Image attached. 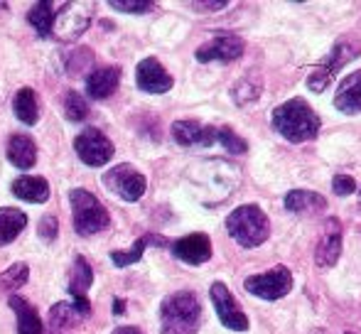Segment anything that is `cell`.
<instances>
[{
  "label": "cell",
  "mask_w": 361,
  "mask_h": 334,
  "mask_svg": "<svg viewBox=\"0 0 361 334\" xmlns=\"http://www.w3.org/2000/svg\"><path fill=\"white\" fill-rule=\"evenodd\" d=\"M59 3H35L27 13V20L35 30H37L39 37H52V25H54V13H57Z\"/></svg>",
  "instance_id": "cell-27"
},
{
  "label": "cell",
  "mask_w": 361,
  "mask_h": 334,
  "mask_svg": "<svg viewBox=\"0 0 361 334\" xmlns=\"http://www.w3.org/2000/svg\"><path fill=\"white\" fill-rule=\"evenodd\" d=\"M361 54V39L354 37V35H347V37H339L334 42V47L327 52V57L322 62H317L322 69H327L332 77H337V72L342 67H347L349 62H354Z\"/></svg>",
  "instance_id": "cell-17"
},
{
  "label": "cell",
  "mask_w": 361,
  "mask_h": 334,
  "mask_svg": "<svg viewBox=\"0 0 361 334\" xmlns=\"http://www.w3.org/2000/svg\"><path fill=\"white\" fill-rule=\"evenodd\" d=\"M147 244L165 246L167 241L162 239V236L145 234V236H140V239L135 241L133 246H130V251H114V253H111V261H114L118 268H128V266H133V263H138L140 258H143V253H145V249H147Z\"/></svg>",
  "instance_id": "cell-28"
},
{
  "label": "cell",
  "mask_w": 361,
  "mask_h": 334,
  "mask_svg": "<svg viewBox=\"0 0 361 334\" xmlns=\"http://www.w3.org/2000/svg\"><path fill=\"white\" fill-rule=\"evenodd\" d=\"M13 194L23 202H32V204H44L49 199V182L37 175H23L13 180L10 185Z\"/></svg>",
  "instance_id": "cell-20"
},
{
  "label": "cell",
  "mask_w": 361,
  "mask_h": 334,
  "mask_svg": "<svg viewBox=\"0 0 361 334\" xmlns=\"http://www.w3.org/2000/svg\"><path fill=\"white\" fill-rule=\"evenodd\" d=\"M0 10H8V3H0Z\"/></svg>",
  "instance_id": "cell-41"
},
{
  "label": "cell",
  "mask_w": 361,
  "mask_h": 334,
  "mask_svg": "<svg viewBox=\"0 0 361 334\" xmlns=\"http://www.w3.org/2000/svg\"><path fill=\"white\" fill-rule=\"evenodd\" d=\"M27 226V214L13 206H3L0 209V246H8L23 234V229Z\"/></svg>",
  "instance_id": "cell-24"
},
{
  "label": "cell",
  "mask_w": 361,
  "mask_h": 334,
  "mask_svg": "<svg viewBox=\"0 0 361 334\" xmlns=\"http://www.w3.org/2000/svg\"><path fill=\"white\" fill-rule=\"evenodd\" d=\"M263 94V79L258 72H248L246 77H241L231 89V96L238 106H248L253 101H258Z\"/></svg>",
  "instance_id": "cell-26"
},
{
  "label": "cell",
  "mask_w": 361,
  "mask_h": 334,
  "mask_svg": "<svg viewBox=\"0 0 361 334\" xmlns=\"http://www.w3.org/2000/svg\"><path fill=\"white\" fill-rule=\"evenodd\" d=\"M334 106L347 116L361 113V69L347 74V79L339 84L337 94H334Z\"/></svg>",
  "instance_id": "cell-18"
},
{
  "label": "cell",
  "mask_w": 361,
  "mask_h": 334,
  "mask_svg": "<svg viewBox=\"0 0 361 334\" xmlns=\"http://www.w3.org/2000/svg\"><path fill=\"white\" fill-rule=\"evenodd\" d=\"M8 160L20 170H30L37 163V145L27 133H15L8 140Z\"/></svg>",
  "instance_id": "cell-21"
},
{
  "label": "cell",
  "mask_w": 361,
  "mask_h": 334,
  "mask_svg": "<svg viewBox=\"0 0 361 334\" xmlns=\"http://www.w3.org/2000/svg\"><path fill=\"white\" fill-rule=\"evenodd\" d=\"M94 3L84 0H72V3H62L54 13V25H52V37L59 42H74L81 35L89 30L91 20H94Z\"/></svg>",
  "instance_id": "cell-6"
},
{
  "label": "cell",
  "mask_w": 361,
  "mask_h": 334,
  "mask_svg": "<svg viewBox=\"0 0 361 334\" xmlns=\"http://www.w3.org/2000/svg\"><path fill=\"white\" fill-rule=\"evenodd\" d=\"M286 209L293 214H319L327 209V199L317 192L310 190H293L286 194Z\"/></svg>",
  "instance_id": "cell-22"
},
{
  "label": "cell",
  "mask_w": 361,
  "mask_h": 334,
  "mask_svg": "<svg viewBox=\"0 0 361 334\" xmlns=\"http://www.w3.org/2000/svg\"><path fill=\"white\" fill-rule=\"evenodd\" d=\"M226 5V0H209V3H190V8L200 10V13H216V10H224Z\"/></svg>",
  "instance_id": "cell-37"
},
{
  "label": "cell",
  "mask_w": 361,
  "mask_h": 334,
  "mask_svg": "<svg viewBox=\"0 0 361 334\" xmlns=\"http://www.w3.org/2000/svg\"><path fill=\"white\" fill-rule=\"evenodd\" d=\"M30 268L25 263H13L5 273H0V290H18L27 283Z\"/></svg>",
  "instance_id": "cell-31"
},
{
  "label": "cell",
  "mask_w": 361,
  "mask_h": 334,
  "mask_svg": "<svg viewBox=\"0 0 361 334\" xmlns=\"http://www.w3.org/2000/svg\"><path fill=\"white\" fill-rule=\"evenodd\" d=\"M10 307H13L15 317H18V334H44V327H42V320H39L37 310H35L25 297L10 295Z\"/></svg>",
  "instance_id": "cell-23"
},
{
  "label": "cell",
  "mask_w": 361,
  "mask_h": 334,
  "mask_svg": "<svg viewBox=\"0 0 361 334\" xmlns=\"http://www.w3.org/2000/svg\"><path fill=\"white\" fill-rule=\"evenodd\" d=\"M273 128L288 143H307L319 135L322 120L305 99H290L273 111Z\"/></svg>",
  "instance_id": "cell-2"
},
{
  "label": "cell",
  "mask_w": 361,
  "mask_h": 334,
  "mask_svg": "<svg viewBox=\"0 0 361 334\" xmlns=\"http://www.w3.org/2000/svg\"><path fill=\"white\" fill-rule=\"evenodd\" d=\"M89 315H91L89 297H72V300L57 302V305L49 310V325L57 327V330H69V327L86 320Z\"/></svg>",
  "instance_id": "cell-15"
},
{
  "label": "cell",
  "mask_w": 361,
  "mask_h": 334,
  "mask_svg": "<svg viewBox=\"0 0 361 334\" xmlns=\"http://www.w3.org/2000/svg\"><path fill=\"white\" fill-rule=\"evenodd\" d=\"M109 5L114 10H121V13H133V15L150 13V10L155 8L152 0H111Z\"/></svg>",
  "instance_id": "cell-34"
},
{
  "label": "cell",
  "mask_w": 361,
  "mask_h": 334,
  "mask_svg": "<svg viewBox=\"0 0 361 334\" xmlns=\"http://www.w3.org/2000/svg\"><path fill=\"white\" fill-rule=\"evenodd\" d=\"M74 150L81 158V163H86L89 167H101L114 158L116 148L99 128H86L81 130L74 138Z\"/></svg>",
  "instance_id": "cell-9"
},
{
  "label": "cell",
  "mask_w": 361,
  "mask_h": 334,
  "mask_svg": "<svg viewBox=\"0 0 361 334\" xmlns=\"http://www.w3.org/2000/svg\"><path fill=\"white\" fill-rule=\"evenodd\" d=\"M114 305H116V307H114L116 315H121V312H126V307H123L126 302H123V300H114Z\"/></svg>",
  "instance_id": "cell-39"
},
{
  "label": "cell",
  "mask_w": 361,
  "mask_h": 334,
  "mask_svg": "<svg viewBox=\"0 0 361 334\" xmlns=\"http://www.w3.org/2000/svg\"><path fill=\"white\" fill-rule=\"evenodd\" d=\"M101 180H104L106 190L114 192V194L121 197L123 202H138L147 190L145 175L128 163H121V165L111 167V170H106Z\"/></svg>",
  "instance_id": "cell-7"
},
{
  "label": "cell",
  "mask_w": 361,
  "mask_h": 334,
  "mask_svg": "<svg viewBox=\"0 0 361 334\" xmlns=\"http://www.w3.org/2000/svg\"><path fill=\"white\" fill-rule=\"evenodd\" d=\"M62 64L69 77H79L86 69H91V64H94V52H91L89 47H74V49H69V52H64Z\"/></svg>",
  "instance_id": "cell-30"
},
{
  "label": "cell",
  "mask_w": 361,
  "mask_h": 334,
  "mask_svg": "<svg viewBox=\"0 0 361 334\" xmlns=\"http://www.w3.org/2000/svg\"><path fill=\"white\" fill-rule=\"evenodd\" d=\"M310 334H327V332H324V330H312Z\"/></svg>",
  "instance_id": "cell-40"
},
{
  "label": "cell",
  "mask_w": 361,
  "mask_h": 334,
  "mask_svg": "<svg viewBox=\"0 0 361 334\" xmlns=\"http://www.w3.org/2000/svg\"><path fill=\"white\" fill-rule=\"evenodd\" d=\"M246 52V42L238 35L221 32L216 37H212L209 42H204L202 47H197L195 57L197 62H236L241 54Z\"/></svg>",
  "instance_id": "cell-11"
},
{
  "label": "cell",
  "mask_w": 361,
  "mask_h": 334,
  "mask_svg": "<svg viewBox=\"0 0 361 334\" xmlns=\"http://www.w3.org/2000/svg\"><path fill=\"white\" fill-rule=\"evenodd\" d=\"M64 113L69 120H84L89 116V104L86 99H81L79 91H67L64 96Z\"/></svg>",
  "instance_id": "cell-32"
},
{
  "label": "cell",
  "mask_w": 361,
  "mask_h": 334,
  "mask_svg": "<svg viewBox=\"0 0 361 334\" xmlns=\"http://www.w3.org/2000/svg\"><path fill=\"white\" fill-rule=\"evenodd\" d=\"M339 256H342V224L339 219H329L327 229L319 236L317 249H314V261L322 271H327L339 261Z\"/></svg>",
  "instance_id": "cell-14"
},
{
  "label": "cell",
  "mask_w": 361,
  "mask_h": 334,
  "mask_svg": "<svg viewBox=\"0 0 361 334\" xmlns=\"http://www.w3.org/2000/svg\"><path fill=\"white\" fill-rule=\"evenodd\" d=\"M359 197H361V192H359Z\"/></svg>",
  "instance_id": "cell-43"
},
{
  "label": "cell",
  "mask_w": 361,
  "mask_h": 334,
  "mask_svg": "<svg viewBox=\"0 0 361 334\" xmlns=\"http://www.w3.org/2000/svg\"><path fill=\"white\" fill-rule=\"evenodd\" d=\"M39 239L42 241H47V244H52L54 239H57V234H59V221H57V216H42L39 219Z\"/></svg>",
  "instance_id": "cell-35"
},
{
  "label": "cell",
  "mask_w": 361,
  "mask_h": 334,
  "mask_svg": "<svg viewBox=\"0 0 361 334\" xmlns=\"http://www.w3.org/2000/svg\"><path fill=\"white\" fill-rule=\"evenodd\" d=\"M216 143H221L224 148L233 155H241L248 150L246 140H243L241 135H236V130L233 128H216Z\"/></svg>",
  "instance_id": "cell-33"
},
{
  "label": "cell",
  "mask_w": 361,
  "mask_h": 334,
  "mask_svg": "<svg viewBox=\"0 0 361 334\" xmlns=\"http://www.w3.org/2000/svg\"><path fill=\"white\" fill-rule=\"evenodd\" d=\"M172 138L182 148H209V145L216 143V128L190 118L175 120L172 123Z\"/></svg>",
  "instance_id": "cell-12"
},
{
  "label": "cell",
  "mask_w": 361,
  "mask_h": 334,
  "mask_svg": "<svg viewBox=\"0 0 361 334\" xmlns=\"http://www.w3.org/2000/svg\"><path fill=\"white\" fill-rule=\"evenodd\" d=\"M69 204H72V219L74 229L81 236H94L99 231L109 229L111 214L91 192L72 190L69 192Z\"/></svg>",
  "instance_id": "cell-5"
},
{
  "label": "cell",
  "mask_w": 361,
  "mask_h": 334,
  "mask_svg": "<svg viewBox=\"0 0 361 334\" xmlns=\"http://www.w3.org/2000/svg\"><path fill=\"white\" fill-rule=\"evenodd\" d=\"M121 69L118 67H99L86 77V94L96 101H104L118 89Z\"/></svg>",
  "instance_id": "cell-19"
},
{
  "label": "cell",
  "mask_w": 361,
  "mask_h": 334,
  "mask_svg": "<svg viewBox=\"0 0 361 334\" xmlns=\"http://www.w3.org/2000/svg\"><path fill=\"white\" fill-rule=\"evenodd\" d=\"M202 320L200 297L192 290L172 292L160 305V334H197Z\"/></svg>",
  "instance_id": "cell-3"
},
{
  "label": "cell",
  "mask_w": 361,
  "mask_h": 334,
  "mask_svg": "<svg viewBox=\"0 0 361 334\" xmlns=\"http://www.w3.org/2000/svg\"><path fill=\"white\" fill-rule=\"evenodd\" d=\"M135 84L145 94H167L172 89V84H175V79L170 77V72L155 57H145L135 69Z\"/></svg>",
  "instance_id": "cell-13"
},
{
  "label": "cell",
  "mask_w": 361,
  "mask_h": 334,
  "mask_svg": "<svg viewBox=\"0 0 361 334\" xmlns=\"http://www.w3.org/2000/svg\"><path fill=\"white\" fill-rule=\"evenodd\" d=\"M226 231L238 246L256 249V246L266 244L271 236V221L258 204H243L228 214Z\"/></svg>",
  "instance_id": "cell-4"
},
{
  "label": "cell",
  "mask_w": 361,
  "mask_h": 334,
  "mask_svg": "<svg viewBox=\"0 0 361 334\" xmlns=\"http://www.w3.org/2000/svg\"><path fill=\"white\" fill-rule=\"evenodd\" d=\"M111 334H143L138 330V327H130V325H126V327H118V330H114Z\"/></svg>",
  "instance_id": "cell-38"
},
{
  "label": "cell",
  "mask_w": 361,
  "mask_h": 334,
  "mask_svg": "<svg viewBox=\"0 0 361 334\" xmlns=\"http://www.w3.org/2000/svg\"><path fill=\"white\" fill-rule=\"evenodd\" d=\"M251 295L261 297V300H281L293 290V273L286 266H276L266 273H256V276H248L243 280Z\"/></svg>",
  "instance_id": "cell-8"
},
{
  "label": "cell",
  "mask_w": 361,
  "mask_h": 334,
  "mask_svg": "<svg viewBox=\"0 0 361 334\" xmlns=\"http://www.w3.org/2000/svg\"><path fill=\"white\" fill-rule=\"evenodd\" d=\"M172 253L187 266H202L212 258V241L207 234H190L172 244Z\"/></svg>",
  "instance_id": "cell-16"
},
{
  "label": "cell",
  "mask_w": 361,
  "mask_h": 334,
  "mask_svg": "<svg viewBox=\"0 0 361 334\" xmlns=\"http://www.w3.org/2000/svg\"><path fill=\"white\" fill-rule=\"evenodd\" d=\"M13 111H15V118L23 120L25 125L37 123L39 120V101H37L35 89H30V86L20 89L13 99Z\"/></svg>",
  "instance_id": "cell-25"
},
{
  "label": "cell",
  "mask_w": 361,
  "mask_h": 334,
  "mask_svg": "<svg viewBox=\"0 0 361 334\" xmlns=\"http://www.w3.org/2000/svg\"><path fill=\"white\" fill-rule=\"evenodd\" d=\"M187 180L195 187L202 204L216 206L233 194L241 185V167L224 158L200 160L187 170Z\"/></svg>",
  "instance_id": "cell-1"
},
{
  "label": "cell",
  "mask_w": 361,
  "mask_h": 334,
  "mask_svg": "<svg viewBox=\"0 0 361 334\" xmlns=\"http://www.w3.org/2000/svg\"><path fill=\"white\" fill-rule=\"evenodd\" d=\"M91 283H94V271H91L89 261L84 256H76L72 273H69V292H72V297H86Z\"/></svg>",
  "instance_id": "cell-29"
},
{
  "label": "cell",
  "mask_w": 361,
  "mask_h": 334,
  "mask_svg": "<svg viewBox=\"0 0 361 334\" xmlns=\"http://www.w3.org/2000/svg\"><path fill=\"white\" fill-rule=\"evenodd\" d=\"M332 190L337 192L339 197L354 194V192H357V182H354V177H349V175H337L332 180Z\"/></svg>",
  "instance_id": "cell-36"
},
{
  "label": "cell",
  "mask_w": 361,
  "mask_h": 334,
  "mask_svg": "<svg viewBox=\"0 0 361 334\" xmlns=\"http://www.w3.org/2000/svg\"><path fill=\"white\" fill-rule=\"evenodd\" d=\"M347 334H354V332H347Z\"/></svg>",
  "instance_id": "cell-42"
},
{
  "label": "cell",
  "mask_w": 361,
  "mask_h": 334,
  "mask_svg": "<svg viewBox=\"0 0 361 334\" xmlns=\"http://www.w3.org/2000/svg\"><path fill=\"white\" fill-rule=\"evenodd\" d=\"M209 297H212V302H214L219 320H221V325L226 327V330H233V332L248 330V315L241 310V305H238V300L233 297V292L228 290L224 283L216 280L214 285L209 287Z\"/></svg>",
  "instance_id": "cell-10"
}]
</instances>
